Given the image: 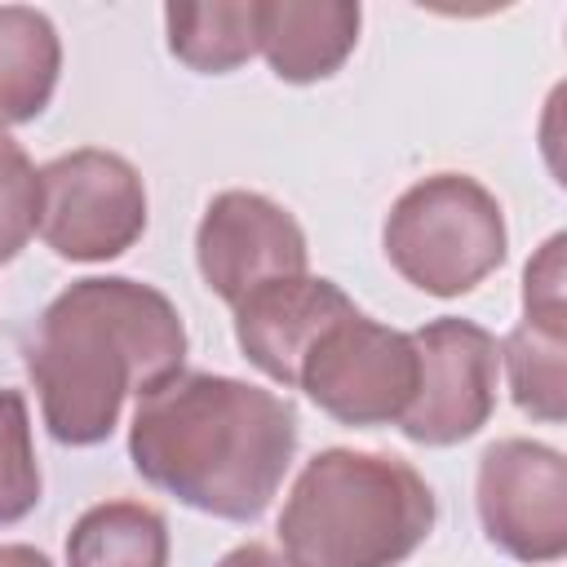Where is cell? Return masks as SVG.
<instances>
[{
  "label": "cell",
  "mask_w": 567,
  "mask_h": 567,
  "mask_svg": "<svg viewBox=\"0 0 567 567\" xmlns=\"http://www.w3.org/2000/svg\"><path fill=\"white\" fill-rule=\"evenodd\" d=\"M40 226V173L0 128V266L13 261Z\"/></svg>",
  "instance_id": "cell-17"
},
{
  "label": "cell",
  "mask_w": 567,
  "mask_h": 567,
  "mask_svg": "<svg viewBox=\"0 0 567 567\" xmlns=\"http://www.w3.org/2000/svg\"><path fill=\"white\" fill-rule=\"evenodd\" d=\"M297 452V412L275 390L217 372H177L142 394L128 425L133 470L182 505L252 523Z\"/></svg>",
  "instance_id": "cell-2"
},
{
  "label": "cell",
  "mask_w": 567,
  "mask_h": 567,
  "mask_svg": "<svg viewBox=\"0 0 567 567\" xmlns=\"http://www.w3.org/2000/svg\"><path fill=\"white\" fill-rule=\"evenodd\" d=\"M381 248L412 288L461 297L505 261V213L478 177L434 173L390 204Z\"/></svg>",
  "instance_id": "cell-4"
},
{
  "label": "cell",
  "mask_w": 567,
  "mask_h": 567,
  "mask_svg": "<svg viewBox=\"0 0 567 567\" xmlns=\"http://www.w3.org/2000/svg\"><path fill=\"white\" fill-rule=\"evenodd\" d=\"M297 390L341 425H399L416 394L412 332L385 328L363 310L337 319L297 372Z\"/></svg>",
  "instance_id": "cell-5"
},
{
  "label": "cell",
  "mask_w": 567,
  "mask_h": 567,
  "mask_svg": "<svg viewBox=\"0 0 567 567\" xmlns=\"http://www.w3.org/2000/svg\"><path fill=\"white\" fill-rule=\"evenodd\" d=\"M359 18L350 0H257V53L288 84L328 80L354 53Z\"/></svg>",
  "instance_id": "cell-11"
},
{
  "label": "cell",
  "mask_w": 567,
  "mask_h": 567,
  "mask_svg": "<svg viewBox=\"0 0 567 567\" xmlns=\"http://www.w3.org/2000/svg\"><path fill=\"white\" fill-rule=\"evenodd\" d=\"M195 261L204 284L235 310L248 292L306 275L310 248L297 217L257 195V190H221L208 199L195 230Z\"/></svg>",
  "instance_id": "cell-9"
},
{
  "label": "cell",
  "mask_w": 567,
  "mask_h": 567,
  "mask_svg": "<svg viewBox=\"0 0 567 567\" xmlns=\"http://www.w3.org/2000/svg\"><path fill=\"white\" fill-rule=\"evenodd\" d=\"M496 350H501L514 403L527 416L558 425L567 416V337L518 323Z\"/></svg>",
  "instance_id": "cell-15"
},
{
  "label": "cell",
  "mask_w": 567,
  "mask_h": 567,
  "mask_svg": "<svg viewBox=\"0 0 567 567\" xmlns=\"http://www.w3.org/2000/svg\"><path fill=\"white\" fill-rule=\"evenodd\" d=\"M416 394L399 421L412 443L452 447L478 434L496 408L501 350L496 337L470 319L443 315L412 332Z\"/></svg>",
  "instance_id": "cell-7"
},
{
  "label": "cell",
  "mask_w": 567,
  "mask_h": 567,
  "mask_svg": "<svg viewBox=\"0 0 567 567\" xmlns=\"http://www.w3.org/2000/svg\"><path fill=\"white\" fill-rule=\"evenodd\" d=\"M434 492L412 461L328 447L310 456L284 501L288 567H399L434 532Z\"/></svg>",
  "instance_id": "cell-3"
},
{
  "label": "cell",
  "mask_w": 567,
  "mask_h": 567,
  "mask_svg": "<svg viewBox=\"0 0 567 567\" xmlns=\"http://www.w3.org/2000/svg\"><path fill=\"white\" fill-rule=\"evenodd\" d=\"M567 235H549L523 270V323L567 337Z\"/></svg>",
  "instance_id": "cell-18"
},
{
  "label": "cell",
  "mask_w": 567,
  "mask_h": 567,
  "mask_svg": "<svg viewBox=\"0 0 567 567\" xmlns=\"http://www.w3.org/2000/svg\"><path fill=\"white\" fill-rule=\"evenodd\" d=\"M0 567H53L35 545H0Z\"/></svg>",
  "instance_id": "cell-20"
},
{
  "label": "cell",
  "mask_w": 567,
  "mask_h": 567,
  "mask_svg": "<svg viewBox=\"0 0 567 567\" xmlns=\"http://www.w3.org/2000/svg\"><path fill=\"white\" fill-rule=\"evenodd\" d=\"M164 27L168 53L199 75H226L257 53V0L168 4Z\"/></svg>",
  "instance_id": "cell-14"
},
{
  "label": "cell",
  "mask_w": 567,
  "mask_h": 567,
  "mask_svg": "<svg viewBox=\"0 0 567 567\" xmlns=\"http://www.w3.org/2000/svg\"><path fill=\"white\" fill-rule=\"evenodd\" d=\"M350 310L359 306L332 279H315V275L275 279L235 306V341L257 372L297 390V372L306 354Z\"/></svg>",
  "instance_id": "cell-10"
},
{
  "label": "cell",
  "mask_w": 567,
  "mask_h": 567,
  "mask_svg": "<svg viewBox=\"0 0 567 567\" xmlns=\"http://www.w3.org/2000/svg\"><path fill=\"white\" fill-rule=\"evenodd\" d=\"M40 505V465L22 390H0V527L22 523Z\"/></svg>",
  "instance_id": "cell-16"
},
{
  "label": "cell",
  "mask_w": 567,
  "mask_h": 567,
  "mask_svg": "<svg viewBox=\"0 0 567 567\" xmlns=\"http://www.w3.org/2000/svg\"><path fill=\"white\" fill-rule=\"evenodd\" d=\"M62 71V40L40 9H0V128L35 120Z\"/></svg>",
  "instance_id": "cell-12"
},
{
  "label": "cell",
  "mask_w": 567,
  "mask_h": 567,
  "mask_svg": "<svg viewBox=\"0 0 567 567\" xmlns=\"http://www.w3.org/2000/svg\"><path fill=\"white\" fill-rule=\"evenodd\" d=\"M40 239L66 261H111L146 230V186L115 151H71L40 168Z\"/></svg>",
  "instance_id": "cell-6"
},
{
  "label": "cell",
  "mask_w": 567,
  "mask_h": 567,
  "mask_svg": "<svg viewBox=\"0 0 567 567\" xmlns=\"http://www.w3.org/2000/svg\"><path fill=\"white\" fill-rule=\"evenodd\" d=\"M22 359L49 434L66 447H93L111 439L128 394H151L182 372L186 328L159 288L93 275L40 310Z\"/></svg>",
  "instance_id": "cell-1"
},
{
  "label": "cell",
  "mask_w": 567,
  "mask_h": 567,
  "mask_svg": "<svg viewBox=\"0 0 567 567\" xmlns=\"http://www.w3.org/2000/svg\"><path fill=\"white\" fill-rule=\"evenodd\" d=\"M217 567H288V558H279L270 545H239V549H230Z\"/></svg>",
  "instance_id": "cell-19"
},
{
  "label": "cell",
  "mask_w": 567,
  "mask_h": 567,
  "mask_svg": "<svg viewBox=\"0 0 567 567\" xmlns=\"http://www.w3.org/2000/svg\"><path fill=\"white\" fill-rule=\"evenodd\" d=\"M66 567H168V523L142 501L89 505L66 532Z\"/></svg>",
  "instance_id": "cell-13"
},
{
  "label": "cell",
  "mask_w": 567,
  "mask_h": 567,
  "mask_svg": "<svg viewBox=\"0 0 567 567\" xmlns=\"http://www.w3.org/2000/svg\"><path fill=\"white\" fill-rule=\"evenodd\" d=\"M474 505L487 540L518 563H558L567 554V465L532 439H501L483 452Z\"/></svg>",
  "instance_id": "cell-8"
}]
</instances>
